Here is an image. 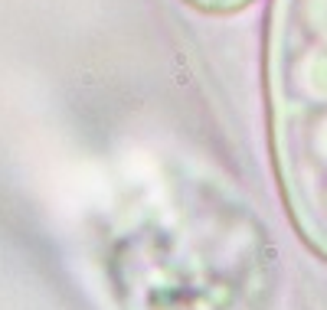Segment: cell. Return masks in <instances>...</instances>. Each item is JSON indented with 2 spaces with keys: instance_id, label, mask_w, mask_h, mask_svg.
<instances>
[{
  "instance_id": "cell-1",
  "label": "cell",
  "mask_w": 327,
  "mask_h": 310,
  "mask_svg": "<svg viewBox=\"0 0 327 310\" xmlns=\"http://www.w3.org/2000/svg\"><path fill=\"white\" fill-rule=\"evenodd\" d=\"M118 310H272L278 255L252 203L196 167H164L105 242Z\"/></svg>"
},
{
  "instance_id": "cell-2",
  "label": "cell",
  "mask_w": 327,
  "mask_h": 310,
  "mask_svg": "<svg viewBox=\"0 0 327 310\" xmlns=\"http://www.w3.org/2000/svg\"><path fill=\"white\" fill-rule=\"evenodd\" d=\"M265 105L272 163L291 225L327 261V0H272Z\"/></svg>"
},
{
  "instance_id": "cell-3",
  "label": "cell",
  "mask_w": 327,
  "mask_h": 310,
  "mask_svg": "<svg viewBox=\"0 0 327 310\" xmlns=\"http://www.w3.org/2000/svg\"><path fill=\"white\" fill-rule=\"evenodd\" d=\"M184 3H190V7H193V10H200V13H213V17H229V13L245 10L252 0H184Z\"/></svg>"
}]
</instances>
